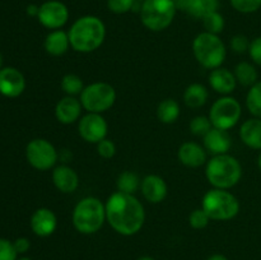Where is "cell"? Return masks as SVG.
<instances>
[{"label":"cell","mask_w":261,"mask_h":260,"mask_svg":"<svg viewBox=\"0 0 261 260\" xmlns=\"http://www.w3.org/2000/svg\"><path fill=\"white\" fill-rule=\"evenodd\" d=\"M38 10H40V7L35 4H31L27 7V14L31 15V17H37Z\"/></svg>","instance_id":"ab89813d"},{"label":"cell","mask_w":261,"mask_h":260,"mask_svg":"<svg viewBox=\"0 0 261 260\" xmlns=\"http://www.w3.org/2000/svg\"><path fill=\"white\" fill-rule=\"evenodd\" d=\"M256 163H257V167H259V170L261 171V150H260L259 155H257V160H256Z\"/></svg>","instance_id":"7bdbcfd3"},{"label":"cell","mask_w":261,"mask_h":260,"mask_svg":"<svg viewBox=\"0 0 261 260\" xmlns=\"http://www.w3.org/2000/svg\"><path fill=\"white\" fill-rule=\"evenodd\" d=\"M173 3H175L176 5V9L184 10V12H185L186 8H188L189 0H173Z\"/></svg>","instance_id":"60d3db41"},{"label":"cell","mask_w":261,"mask_h":260,"mask_svg":"<svg viewBox=\"0 0 261 260\" xmlns=\"http://www.w3.org/2000/svg\"><path fill=\"white\" fill-rule=\"evenodd\" d=\"M177 9L173 0H143L140 20L152 32H162L172 24Z\"/></svg>","instance_id":"52a82bcc"},{"label":"cell","mask_w":261,"mask_h":260,"mask_svg":"<svg viewBox=\"0 0 261 260\" xmlns=\"http://www.w3.org/2000/svg\"><path fill=\"white\" fill-rule=\"evenodd\" d=\"M249 55L250 58H251V60L254 61L256 65L261 66V36L254 38V40L250 42Z\"/></svg>","instance_id":"74e56055"},{"label":"cell","mask_w":261,"mask_h":260,"mask_svg":"<svg viewBox=\"0 0 261 260\" xmlns=\"http://www.w3.org/2000/svg\"><path fill=\"white\" fill-rule=\"evenodd\" d=\"M193 54L196 61L203 68L213 70L223 65L226 60L227 48L223 40L218 35L204 31L194 38Z\"/></svg>","instance_id":"5b68a950"},{"label":"cell","mask_w":261,"mask_h":260,"mask_svg":"<svg viewBox=\"0 0 261 260\" xmlns=\"http://www.w3.org/2000/svg\"><path fill=\"white\" fill-rule=\"evenodd\" d=\"M233 74L236 76L237 84H241L244 87H252L255 83H257V74L256 68L254 64L249 61H240L233 69Z\"/></svg>","instance_id":"d4e9b609"},{"label":"cell","mask_w":261,"mask_h":260,"mask_svg":"<svg viewBox=\"0 0 261 260\" xmlns=\"http://www.w3.org/2000/svg\"><path fill=\"white\" fill-rule=\"evenodd\" d=\"M181 114L180 105L176 99L166 98L157 106V117L162 124H173L178 120Z\"/></svg>","instance_id":"cb8c5ba5"},{"label":"cell","mask_w":261,"mask_h":260,"mask_svg":"<svg viewBox=\"0 0 261 260\" xmlns=\"http://www.w3.org/2000/svg\"><path fill=\"white\" fill-rule=\"evenodd\" d=\"M137 0H107V8L114 14H125L134 9Z\"/></svg>","instance_id":"836d02e7"},{"label":"cell","mask_w":261,"mask_h":260,"mask_svg":"<svg viewBox=\"0 0 261 260\" xmlns=\"http://www.w3.org/2000/svg\"><path fill=\"white\" fill-rule=\"evenodd\" d=\"M25 89V79L15 68L0 69V93L9 98L20 96Z\"/></svg>","instance_id":"4fadbf2b"},{"label":"cell","mask_w":261,"mask_h":260,"mask_svg":"<svg viewBox=\"0 0 261 260\" xmlns=\"http://www.w3.org/2000/svg\"><path fill=\"white\" fill-rule=\"evenodd\" d=\"M203 25L205 28V32L213 33V35H218L224 30V25H226V20L224 17L221 13L217 10V12L209 13L208 15L203 18Z\"/></svg>","instance_id":"f546056e"},{"label":"cell","mask_w":261,"mask_h":260,"mask_svg":"<svg viewBox=\"0 0 261 260\" xmlns=\"http://www.w3.org/2000/svg\"><path fill=\"white\" fill-rule=\"evenodd\" d=\"M242 143L255 150H261V119L252 117L246 120L240 127Z\"/></svg>","instance_id":"7402d4cb"},{"label":"cell","mask_w":261,"mask_h":260,"mask_svg":"<svg viewBox=\"0 0 261 260\" xmlns=\"http://www.w3.org/2000/svg\"><path fill=\"white\" fill-rule=\"evenodd\" d=\"M231 7L242 14H251L261 8V0H229Z\"/></svg>","instance_id":"1f68e13d"},{"label":"cell","mask_w":261,"mask_h":260,"mask_svg":"<svg viewBox=\"0 0 261 260\" xmlns=\"http://www.w3.org/2000/svg\"><path fill=\"white\" fill-rule=\"evenodd\" d=\"M25 157L33 168L38 171H48L55 167L59 153L53 143L43 138H36L27 144Z\"/></svg>","instance_id":"30bf717a"},{"label":"cell","mask_w":261,"mask_h":260,"mask_svg":"<svg viewBox=\"0 0 261 260\" xmlns=\"http://www.w3.org/2000/svg\"><path fill=\"white\" fill-rule=\"evenodd\" d=\"M140 190L147 201L152 204H160L166 199L168 193L165 178L158 175H147L142 180Z\"/></svg>","instance_id":"e0dca14e"},{"label":"cell","mask_w":261,"mask_h":260,"mask_svg":"<svg viewBox=\"0 0 261 260\" xmlns=\"http://www.w3.org/2000/svg\"><path fill=\"white\" fill-rule=\"evenodd\" d=\"M206 260H228V259L222 254H214L212 255V256H209Z\"/></svg>","instance_id":"b9f144b4"},{"label":"cell","mask_w":261,"mask_h":260,"mask_svg":"<svg viewBox=\"0 0 261 260\" xmlns=\"http://www.w3.org/2000/svg\"><path fill=\"white\" fill-rule=\"evenodd\" d=\"M203 147L213 155L227 154L232 147V139L227 130L212 127L203 137Z\"/></svg>","instance_id":"ac0fdd59"},{"label":"cell","mask_w":261,"mask_h":260,"mask_svg":"<svg viewBox=\"0 0 261 260\" xmlns=\"http://www.w3.org/2000/svg\"><path fill=\"white\" fill-rule=\"evenodd\" d=\"M43 47H45L46 53L48 55L54 56V58L63 56L70 48V41H69L68 32L63 30L50 31V33L45 38Z\"/></svg>","instance_id":"44dd1931"},{"label":"cell","mask_w":261,"mask_h":260,"mask_svg":"<svg viewBox=\"0 0 261 260\" xmlns=\"http://www.w3.org/2000/svg\"><path fill=\"white\" fill-rule=\"evenodd\" d=\"M18 260H32V259H30V257H20V259Z\"/></svg>","instance_id":"bcb514c9"},{"label":"cell","mask_w":261,"mask_h":260,"mask_svg":"<svg viewBox=\"0 0 261 260\" xmlns=\"http://www.w3.org/2000/svg\"><path fill=\"white\" fill-rule=\"evenodd\" d=\"M13 244H14V247L15 250H17L18 254H24V252H27L31 247V242L27 237H19V239L15 240Z\"/></svg>","instance_id":"f35d334b"},{"label":"cell","mask_w":261,"mask_h":260,"mask_svg":"<svg viewBox=\"0 0 261 260\" xmlns=\"http://www.w3.org/2000/svg\"><path fill=\"white\" fill-rule=\"evenodd\" d=\"M246 107L252 116L261 119V81L250 87L246 96Z\"/></svg>","instance_id":"f1b7e54d"},{"label":"cell","mask_w":261,"mask_h":260,"mask_svg":"<svg viewBox=\"0 0 261 260\" xmlns=\"http://www.w3.org/2000/svg\"><path fill=\"white\" fill-rule=\"evenodd\" d=\"M84 87L86 86L83 84V81H82V78L78 74L69 73L61 78L60 88L65 93V96H78V94L82 93Z\"/></svg>","instance_id":"83f0119b"},{"label":"cell","mask_w":261,"mask_h":260,"mask_svg":"<svg viewBox=\"0 0 261 260\" xmlns=\"http://www.w3.org/2000/svg\"><path fill=\"white\" fill-rule=\"evenodd\" d=\"M71 222L79 233H96L106 222V206L96 196H86L74 206Z\"/></svg>","instance_id":"277c9868"},{"label":"cell","mask_w":261,"mask_h":260,"mask_svg":"<svg viewBox=\"0 0 261 260\" xmlns=\"http://www.w3.org/2000/svg\"><path fill=\"white\" fill-rule=\"evenodd\" d=\"M211 222L208 214L203 211V208L194 209L190 214H189V224L191 228L194 229H203Z\"/></svg>","instance_id":"d6a6232c"},{"label":"cell","mask_w":261,"mask_h":260,"mask_svg":"<svg viewBox=\"0 0 261 260\" xmlns=\"http://www.w3.org/2000/svg\"><path fill=\"white\" fill-rule=\"evenodd\" d=\"M2 65H3V56L2 54H0V69H2Z\"/></svg>","instance_id":"f6af8a7d"},{"label":"cell","mask_w":261,"mask_h":260,"mask_svg":"<svg viewBox=\"0 0 261 260\" xmlns=\"http://www.w3.org/2000/svg\"><path fill=\"white\" fill-rule=\"evenodd\" d=\"M105 206L106 221L119 235L133 236L144 226V205L134 194L115 191L107 198Z\"/></svg>","instance_id":"6da1fadb"},{"label":"cell","mask_w":261,"mask_h":260,"mask_svg":"<svg viewBox=\"0 0 261 260\" xmlns=\"http://www.w3.org/2000/svg\"><path fill=\"white\" fill-rule=\"evenodd\" d=\"M242 115L241 103L232 96H222L212 105L209 110V120L213 127L221 130L232 129L236 126Z\"/></svg>","instance_id":"9c48e42d"},{"label":"cell","mask_w":261,"mask_h":260,"mask_svg":"<svg viewBox=\"0 0 261 260\" xmlns=\"http://www.w3.org/2000/svg\"><path fill=\"white\" fill-rule=\"evenodd\" d=\"M213 127L211 120L208 116H204V115H198V116L193 117L189 124V129L193 135L196 137H204L209 130Z\"/></svg>","instance_id":"4dcf8cb0"},{"label":"cell","mask_w":261,"mask_h":260,"mask_svg":"<svg viewBox=\"0 0 261 260\" xmlns=\"http://www.w3.org/2000/svg\"><path fill=\"white\" fill-rule=\"evenodd\" d=\"M53 183L60 193L71 194L78 189L79 176L70 166H55L53 170Z\"/></svg>","instance_id":"d6986e66"},{"label":"cell","mask_w":261,"mask_h":260,"mask_svg":"<svg viewBox=\"0 0 261 260\" xmlns=\"http://www.w3.org/2000/svg\"><path fill=\"white\" fill-rule=\"evenodd\" d=\"M209 86L222 96H229L236 89L237 81L233 71L229 69L219 66V68L211 70L209 74Z\"/></svg>","instance_id":"ffe728a7"},{"label":"cell","mask_w":261,"mask_h":260,"mask_svg":"<svg viewBox=\"0 0 261 260\" xmlns=\"http://www.w3.org/2000/svg\"><path fill=\"white\" fill-rule=\"evenodd\" d=\"M250 42H251V41H249V38L245 35H234L233 37L231 38V41H229V47H231L232 51L236 54L249 53Z\"/></svg>","instance_id":"d590c367"},{"label":"cell","mask_w":261,"mask_h":260,"mask_svg":"<svg viewBox=\"0 0 261 260\" xmlns=\"http://www.w3.org/2000/svg\"><path fill=\"white\" fill-rule=\"evenodd\" d=\"M17 250L9 240L0 239V260H17Z\"/></svg>","instance_id":"8d00e7d4"},{"label":"cell","mask_w":261,"mask_h":260,"mask_svg":"<svg viewBox=\"0 0 261 260\" xmlns=\"http://www.w3.org/2000/svg\"><path fill=\"white\" fill-rule=\"evenodd\" d=\"M177 158L181 165L189 168H199L206 165V150L195 142H185L177 150Z\"/></svg>","instance_id":"2e32d148"},{"label":"cell","mask_w":261,"mask_h":260,"mask_svg":"<svg viewBox=\"0 0 261 260\" xmlns=\"http://www.w3.org/2000/svg\"><path fill=\"white\" fill-rule=\"evenodd\" d=\"M79 96L83 110L92 114H103L112 109L117 94L114 86L107 82H94L84 87Z\"/></svg>","instance_id":"ba28073f"},{"label":"cell","mask_w":261,"mask_h":260,"mask_svg":"<svg viewBox=\"0 0 261 260\" xmlns=\"http://www.w3.org/2000/svg\"><path fill=\"white\" fill-rule=\"evenodd\" d=\"M69 8L60 0H47L40 5L37 19L47 30H61L69 20Z\"/></svg>","instance_id":"8fae6325"},{"label":"cell","mask_w":261,"mask_h":260,"mask_svg":"<svg viewBox=\"0 0 261 260\" xmlns=\"http://www.w3.org/2000/svg\"><path fill=\"white\" fill-rule=\"evenodd\" d=\"M184 103L189 109H200L208 102L209 92L205 86L200 83H191L186 87L182 94Z\"/></svg>","instance_id":"603a6c76"},{"label":"cell","mask_w":261,"mask_h":260,"mask_svg":"<svg viewBox=\"0 0 261 260\" xmlns=\"http://www.w3.org/2000/svg\"><path fill=\"white\" fill-rule=\"evenodd\" d=\"M140 184H142V180L137 173L133 171H124L117 177L116 188L117 191H121V193L135 194L140 189Z\"/></svg>","instance_id":"4316f807"},{"label":"cell","mask_w":261,"mask_h":260,"mask_svg":"<svg viewBox=\"0 0 261 260\" xmlns=\"http://www.w3.org/2000/svg\"><path fill=\"white\" fill-rule=\"evenodd\" d=\"M205 177L213 188L229 190L241 181L242 166L236 157L228 153L213 155L206 162Z\"/></svg>","instance_id":"3957f363"},{"label":"cell","mask_w":261,"mask_h":260,"mask_svg":"<svg viewBox=\"0 0 261 260\" xmlns=\"http://www.w3.org/2000/svg\"><path fill=\"white\" fill-rule=\"evenodd\" d=\"M219 0H189L185 12L196 19H203L209 13L217 12Z\"/></svg>","instance_id":"484cf974"},{"label":"cell","mask_w":261,"mask_h":260,"mask_svg":"<svg viewBox=\"0 0 261 260\" xmlns=\"http://www.w3.org/2000/svg\"><path fill=\"white\" fill-rule=\"evenodd\" d=\"M31 228L38 237H48L56 231L58 218L48 208H38L31 217Z\"/></svg>","instance_id":"9a60e30c"},{"label":"cell","mask_w":261,"mask_h":260,"mask_svg":"<svg viewBox=\"0 0 261 260\" xmlns=\"http://www.w3.org/2000/svg\"><path fill=\"white\" fill-rule=\"evenodd\" d=\"M97 153L99 157L105 158V160H111L116 154V145L111 139H103L99 143H97Z\"/></svg>","instance_id":"e575fe53"},{"label":"cell","mask_w":261,"mask_h":260,"mask_svg":"<svg viewBox=\"0 0 261 260\" xmlns=\"http://www.w3.org/2000/svg\"><path fill=\"white\" fill-rule=\"evenodd\" d=\"M78 133L82 139L91 144H97L106 139L109 133V124L102 114L87 112L78 122Z\"/></svg>","instance_id":"7c38bea8"},{"label":"cell","mask_w":261,"mask_h":260,"mask_svg":"<svg viewBox=\"0 0 261 260\" xmlns=\"http://www.w3.org/2000/svg\"><path fill=\"white\" fill-rule=\"evenodd\" d=\"M70 47L81 54L98 50L106 38V25L96 15H83L74 20L68 31Z\"/></svg>","instance_id":"7a4b0ae2"},{"label":"cell","mask_w":261,"mask_h":260,"mask_svg":"<svg viewBox=\"0 0 261 260\" xmlns=\"http://www.w3.org/2000/svg\"><path fill=\"white\" fill-rule=\"evenodd\" d=\"M83 106L81 99L73 96H65L59 99L55 106V117L60 124L70 125L79 121L82 117Z\"/></svg>","instance_id":"5bb4252c"},{"label":"cell","mask_w":261,"mask_h":260,"mask_svg":"<svg viewBox=\"0 0 261 260\" xmlns=\"http://www.w3.org/2000/svg\"><path fill=\"white\" fill-rule=\"evenodd\" d=\"M137 260H154V259H153L152 256H148V255H144V256H140V257H138Z\"/></svg>","instance_id":"ee69618b"},{"label":"cell","mask_w":261,"mask_h":260,"mask_svg":"<svg viewBox=\"0 0 261 260\" xmlns=\"http://www.w3.org/2000/svg\"><path fill=\"white\" fill-rule=\"evenodd\" d=\"M201 208L211 221H231L240 213V201L231 191L211 189L201 199Z\"/></svg>","instance_id":"8992f818"}]
</instances>
